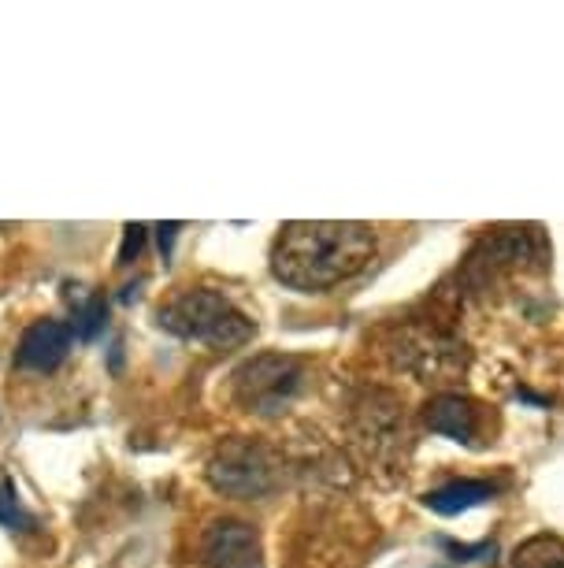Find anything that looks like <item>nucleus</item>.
Returning a JSON list of instances; mask_svg holds the SVG:
<instances>
[{"label": "nucleus", "instance_id": "f257e3e1", "mask_svg": "<svg viewBox=\"0 0 564 568\" xmlns=\"http://www.w3.org/2000/svg\"><path fill=\"white\" fill-rule=\"evenodd\" d=\"M376 256V231L353 220L286 223L271 245V272L283 286L324 294L360 275Z\"/></svg>", "mask_w": 564, "mask_h": 568}, {"label": "nucleus", "instance_id": "f03ea898", "mask_svg": "<svg viewBox=\"0 0 564 568\" xmlns=\"http://www.w3.org/2000/svg\"><path fill=\"white\" fill-rule=\"evenodd\" d=\"M349 438L368 471L390 479L406 476V460L412 449V432L406 405L390 390H365L349 413Z\"/></svg>", "mask_w": 564, "mask_h": 568}, {"label": "nucleus", "instance_id": "7ed1b4c3", "mask_svg": "<svg viewBox=\"0 0 564 568\" xmlns=\"http://www.w3.org/2000/svg\"><path fill=\"white\" fill-rule=\"evenodd\" d=\"M156 320L175 338L205 342L212 349H234L253 338V320L238 313L223 294L205 291V286L201 291H183L175 302L160 308Z\"/></svg>", "mask_w": 564, "mask_h": 568}, {"label": "nucleus", "instance_id": "20e7f679", "mask_svg": "<svg viewBox=\"0 0 564 568\" xmlns=\"http://www.w3.org/2000/svg\"><path fill=\"white\" fill-rule=\"evenodd\" d=\"M208 484L223 498H268L283 484V460L271 446L253 443V438H227L205 468Z\"/></svg>", "mask_w": 564, "mask_h": 568}, {"label": "nucleus", "instance_id": "39448f33", "mask_svg": "<svg viewBox=\"0 0 564 568\" xmlns=\"http://www.w3.org/2000/svg\"><path fill=\"white\" fill-rule=\"evenodd\" d=\"M305 387V361L290 353H257L230 375V394L253 416H279Z\"/></svg>", "mask_w": 564, "mask_h": 568}, {"label": "nucleus", "instance_id": "423d86ee", "mask_svg": "<svg viewBox=\"0 0 564 568\" xmlns=\"http://www.w3.org/2000/svg\"><path fill=\"white\" fill-rule=\"evenodd\" d=\"M398 364L417 375L420 383L457 379L468 368V349L461 338L445 335L439 327H406L398 335Z\"/></svg>", "mask_w": 564, "mask_h": 568}, {"label": "nucleus", "instance_id": "0eeeda50", "mask_svg": "<svg viewBox=\"0 0 564 568\" xmlns=\"http://www.w3.org/2000/svg\"><path fill=\"white\" fill-rule=\"evenodd\" d=\"M527 261H542V239L535 227H502L491 239L479 242V250L468 256L464 278L472 286H486L498 272H509V267L516 272Z\"/></svg>", "mask_w": 564, "mask_h": 568}, {"label": "nucleus", "instance_id": "6e6552de", "mask_svg": "<svg viewBox=\"0 0 564 568\" xmlns=\"http://www.w3.org/2000/svg\"><path fill=\"white\" fill-rule=\"evenodd\" d=\"M201 561L208 568H257L260 565V535L246 520H212L201 531Z\"/></svg>", "mask_w": 564, "mask_h": 568}, {"label": "nucleus", "instance_id": "1a4fd4ad", "mask_svg": "<svg viewBox=\"0 0 564 568\" xmlns=\"http://www.w3.org/2000/svg\"><path fill=\"white\" fill-rule=\"evenodd\" d=\"M423 424H428L434 435H445V438H453V443L472 446L483 416H479V405L468 398V394L445 390V394H434V398L423 405Z\"/></svg>", "mask_w": 564, "mask_h": 568}, {"label": "nucleus", "instance_id": "9d476101", "mask_svg": "<svg viewBox=\"0 0 564 568\" xmlns=\"http://www.w3.org/2000/svg\"><path fill=\"white\" fill-rule=\"evenodd\" d=\"M71 338L74 335L68 324H60V320H41V324L27 327V335L16 349V364L19 368H30V372L60 368L71 349Z\"/></svg>", "mask_w": 564, "mask_h": 568}, {"label": "nucleus", "instance_id": "9b49d317", "mask_svg": "<svg viewBox=\"0 0 564 568\" xmlns=\"http://www.w3.org/2000/svg\"><path fill=\"white\" fill-rule=\"evenodd\" d=\"M494 490L498 487L486 484V479H453V484L431 490V495L423 498V506L431 513H439V517H457V513H468V509L483 506V501H491Z\"/></svg>", "mask_w": 564, "mask_h": 568}, {"label": "nucleus", "instance_id": "f8f14e48", "mask_svg": "<svg viewBox=\"0 0 564 568\" xmlns=\"http://www.w3.org/2000/svg\"><path fill=\"white\" fill-rule=\"evenodd\" d=\"M513 568H564V539L561 535H531L516 546Z\"/></svg>", "mask_w": 564, "mask_h": 568}, {"label": "nucleus", "instance_id": "ddd939ff", "mask_svg": "<svg viewBox=\"0 0 564 568\" xmlns=\"http://www.w3.org/2000/svg\"><path fill=\"white\" fill-rule=\"evenodd\" d=\"M104 316H109V305H104V297H86L79 308H74V324H71V335L90 342L98 338V331L104 327Z\"/></svg>", "mask_w": 564, "mask_h": 568}, {"label": "nucleus", "instance_id": "4468645a", "mask_svg": "<svg viewBox=\"0 0 564 568\" xmlns=\"http://www.w3.org/2000/svg\"><path fill=\"white\" fill-rule=\"evenodd\" d=\"M0 524L4 528H34V517L23 509L12 479H0Z\"/></svg>", "mask_w": 564, "mask_h": 568}, {"label": "nucleus", "instance_id": "2eb2a0df", "mask_svg": "<svg viewBox=\"0 0 564 568\" xmlns=\"http://www.w3.org/2000/svg\"><path fill=\"white\" fill-rule=\"evenodd\" d=\"M142 245H145V227L142 223H131L126 227V239H123V250H120V264H131L137 253H142Z\"/></svg>", "mask_w": 564, "mask_h": 568}, {"label": "nucleus", "instance_id": "dca6fc26", "mask_svg": "<svg viewBox=\"0 0 564 568\" xmlns=\"http://www.w3.org/2000/svg\"><path fill=\"white\" fill-rule=\"evenodd\" d=\"M442 546H445V550H450L453 554V561H475V557H483V554H491L494 550V546H457V542H450V539H442Z\"/></svg>", "mask_w": 564, "mask_h": 568}, {"label": "nucleus", "instance_id": "f3484780", "mask_svg": "<svg viewBox=\"0 0 564 568\" xmlns=\"http://www.w3.org/2000/svg\"><path fill=\"white\" fill-rule=\"evenodd\" d=\"M178 227H183V223H160V253L164 256H172V242H175V234H178Z\"/></svg>", "mask_w": 564, "mask_h": 568}]
</instances>
